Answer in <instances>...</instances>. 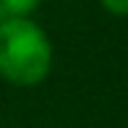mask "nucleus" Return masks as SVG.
Segmentation results:
<instances>
[{"label":"nucleus","mask_w":128,"mask_h":128,"mask_svg":"<svg viewBox=\"0 0 128 128\" xmlns=\"http://www.w3.org/2000/svg\"><path fill=\"white\" fill-rule=\"evenodd\" d=\"M42 0H0V18H29Z\"/></svg>","instance_id":"f03ea898"},{"label":"nucleus","mask_w":128,"mask_h":128,"mask_svg":"<svg viewBox=\"0 0 128 128\" xmlns=\"http://www.w3.org/2000/svg\"><path fill=\"white\" fill-rule=\"evenodd\" d=\"M52 44L32 18H0V76L13 86H37L50 76Z\"/></svg>","instance_id":"f257e3e1"},{"label":"nucleus","mask_w":128,"mask_h":128,"mask_svg":"<svg viewBox=\"0 0 128 128\" xmlns=\"http://www.w3.org/2000/svg\"><path fill=\"white\" fill-rule=\"evenodd\" d=\"M100 5L112 16H128V0H100Z\"/></svg>","instance_id":"7ed1b4c3"}]
</instances>
